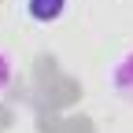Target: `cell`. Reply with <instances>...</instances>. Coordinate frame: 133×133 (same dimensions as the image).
<instances>
[{
    "label": "cell",
    "instance_id": "cell-1",
    "mask_svg": "<svg viewBox=\"0 0 133 133\" xmlns=\"http://www.w3.org/2000/svg\"><path fill=\"white\" fill-rule=\"evenodd\" d=\"M111 92L115 96H122V100H133V48H126V52L111 63Z\"/></svg>",
    "mask_w": 133,
    "mask_h": 133
},
{
    "label": "cell",
    "instance_id": "cell-2",
    "mask_svg": "<svg viewBox=\"0 0 133 133\" xmlns=\"http://www.w3.org/2000/svg\"><path fill=\"white\" fill-rule=\"evenodd\" d=\"M70 4L74 0H26V19H33V22H41V26H52V22H59L66 11H70Z\"/></svg>",
    "mask_w": 133,
    "mask_h": 133
},
{
    "label": "cell",
    "instance_id": "cell-3",
    "mask_svg": "<svg viewBox=\"0 0 133 133\" xmlns=\"http://www.w3.org/2000/svg\"><path fill=\"white\" fill-rule=\"evenodd\" d=\"M15 74H19V63L8 48H0V96H4L11 85H15Z\"/></svg>",
    "mask_w": 133,
    "mask_h": 133
}]
</instances>
